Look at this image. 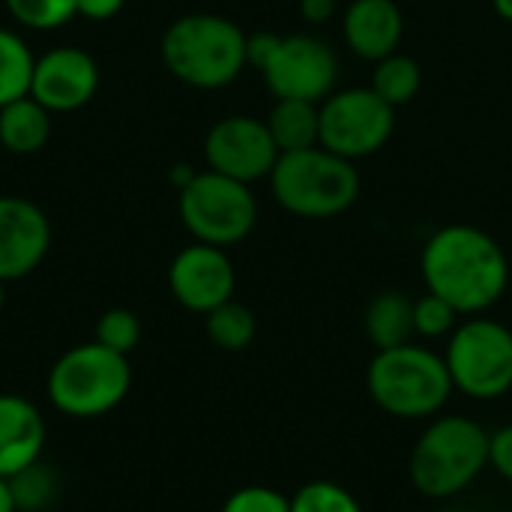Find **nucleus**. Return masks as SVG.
<instances>
[{
	"mask_svg": "<svg viewBox=\"0 0 512 512\" xmlns=\"http://www.w3.org/2000/svg\"><path fill=\"white\" fill-rule=\"evenodd\" d=\"M426 291L444 297L459 315H483L510 285V261L501 243L477 225L438 228L420 255Z\"/></svg>",
	"mask_w": 512,
	"mask_h": 512,
	"instance_id": "obj_1",
	"label": "nucleus"
},
{
	"mask_svg": "<svg viewBox=\"0 0 512 512\" xmlns=\"http://www.w3.org/2000/svg\"><path fill=\"white\" fill-rule=\"evenodd\" d=\"M249 36L243 27L216 12H192L168 24L162 33L165 69L198 90H219L234 84L249 66Z\"/></svg>",
	"mask_w": 512,
	"mask_h": 512,
	"instance_id": "obj_2",
	"label": "nucleus"
},
{
	"mask_svg": "<svg viewBox=\"0 0 512 512\" xmlns=\"http://www.w3.org/2000/svg\"><path fill=\"white\" fill-rule=\"evenodd\" d=\"M366 387L372 402L396 420H432L456 390L444 354L417 342L375 351Z\"/></svg>",
	"mask_w": 512,
	"mask_h": 512,
	"instance_id": "obj_3",
	"label": "nucleus"
},
{
	"mask_svg": "<svg viewBox=\"0 0 512 512\" xmlns=\"http://www.w3.org/2000/svg\"><path fill=\"white\" fill-rule=\"evenodd\" d=\"M489 438L492 435L471 417H432L411 450L408 474L414 489L432 501L462 495L489 468Z\"/></svg>",
	"mask_w": 512,
	"mask_h": 512,
	"instance_id": "obj_4",
	"label": "nucleus"
},
{
	"mask_svg": "<svg viewBox=\"0 0 512 512\" xmlns=\"http://www.w3.org/2000/svg\"><path fill=\"white\" fill-rule=\"evenodd\" d=\"M267 180L279 207L300 219H336L360 198L357 165L321 144L279 153Z\"/></svg>",
	"mask_w": 512,
	"mask_h": 512,
	"instance_id": "obj_5",
	"label": "nucleus"
},
{
	"mask_svg": "<svg viewBox=\"0 0 512 512\" xmlns=\"http://www.w3.org/2000/svg\"><path fill=\"white\" fill-rule=\"evenodd\" d=\"M132 387L129 357L99 345L84 342L57 357L48 372V402L72 420H96L111 414Z\"/></svg>",
	"mask_w": 512,
	"mask_h": 512,
	"instance_id": "obj_6",
	"label": "nucleus"
},
{
	"mask_svg": "<svg viewBox=\"0 0 512 512\" xmlns=\"http://www.w3.org/2000/svg\"><path fill=\"white\" fill-rule=\"evenodd\" d=\"M177 213L198 243L231 249L255 231L258 201L249 183L207 168L177 189Z\"/></svg>",
	"mask_w": 512,
	"mask_h": 512,
	"instance_id": "obj_7",
	"label": "nucleus"
},
{
	"mask_svg": "<svg viewBox=\"0 0 512 512\" xmlns=\"http://www.w3.org/2000/svg\"><path fill=\"white\" fill-rule=\"evenodd\" d=\"M453 387L477 402L501 399L512 390V330L501 321L465 318L444 351Z\"/></svg>",
	"mask_w": 512,
	"mask_h": 512,
	"instance_id": "obj_8",
	"label": "nucleus"
},
{
	"mask_svg": "<svg viewBox=\"0 0 512 512\" xmlns=\"http://www.w3.org/2000/svg\"><path fill=\"white\" fill-rule=\"evenodd\" d=\"M396 129V108L372 87L333 90L321 102V147L357 162L378 153Z\"/></svg>",
	"mask_w": 512,
	"mask_h": 512,
	"instance_id": "obj_9",
	"label": "nucleus"
},
{
	"mask_svg": "<svg viewBox=\"0 0 512 512\" xmlns=\"http://www.w3.org/2000/svg\"><path fill=\"white\" fill-rule=\"evenodd\" d=\"M258 72L276 99H306L321 105L336 90L339 57L330 42L312 33H288L276 36V45Z\"/></svg>",
	"mask_w": 512,
	"mask_h": 512,
	"instance_id": "obj_10",
	"label": "nucleus"
},
{
	"mask_svg": "<svg viewBox=\"0 0 512 512\" xmlns=\"http://www.w3.org/2000/svg\"><path fill=\"white\" fill-rule=\"evenodd\" d=\"M204 159L207 168L240 183H255L270 177L279 147L264 120L249 114H231L210 126L204 138Z\"/></svg>",
	"mask_w": 512,
	"mask_h": 512,
	"instance_id": "obj_11",
	"label": "nucleus"
},
{
	"mask_svg": "<svg viewBox=\"0 0 512 512\" xmlns=\"http://www.w3.org/2000/svg\"><path fill=\"white\" fill-rule=\"evenodd\" d=\"M168 288L171 297L195 315H207L216 306L234 300L237 270L228 258V249L198 240L189 243L174 255L168 267Z\"/></svg>",
	"mask_w": 512,
	"mask_h": 512,
	"instance_id": "obj_12",
	"label": "nucleus"
},
{
	"mask_svg": "<svg viewBox=\"0 0 512 512\" xmlns=\"http://www.w3.org/2000/svg\"><path fill=\"white\" fill-rule=\"evenodd\" d=\"M99 90V63L90 51L75 45H57L36 57L30 96L51 114L84 108Z\"/></svg>",
	"mask_w": 512,
	"mask_h": 512,
	"instance_id": "obj_13",
	"label": "nucleus"
},
{
	"mask_svg": "<svg viewBox=\"0 0 512 512\" xmlns=\"http://www.w3.org/2000/svg\"><path fill=\"white\" fill-rule=\"evenodd\" d=\"M51 249L45 210L18 195H0V282L30 276Z\"/></svg>",
	"mask_w": 512,
	"mask_h": 512,
	"instance_id": "obj_14",
	"label": "nucleus"
},
{
	"mask_svg": "<svg viewBox=\"0 0 512 512\" xmlns=\"http://www.w3.org/2000/svg\"><path fill=\"white\" fill-rule=\"evenodd\" d=\"M45 441L48 426L39 408L18 393H0V477L12 480L36 465L45 453Z\"/></svg>",
	"mask_w": 512,
	"mask_h": 512,
	"instance_id": "obj_15",
	"label": "nucleus"
},
{
	"mask_svg": "<svg viewBox=\"0 0 512 512\" xmlns=\"http://www.w3.org/2000/svg\"><path fill=\"white\" fill-rule=\"evenodd\" d=\"M345 45L369 63L399 51L405 36V18L396 0H351L342 15Z\"/></svg>",
	"mask_w": 512,
	"mask_h": 512,
	"instance_id": "obj_16",
	"label": "nucleus"
},
{
	"mask_svg": "<svg viewBox=\"0 0 512 512\" xmlns=\"http://www.w3.org/2000/svg\"><path fill=\"white\" fill-rule=\"evenodd\" d=\"M363 330L375 351L399 348L414 342V300L402 291H381L369 300Z\"/></svg>",
	"mask_w": 512,
	"mask_h": 512,
	"instance_id": "obj_17",
	"label": "nucleus"
},
{
	"mask_svg": "<svg viewBox=\"0 0 512 512\" xmlns=\"http://www.w3.org/2000/svg\"><path fill=\"white\" fill-rule=\"evenodd\" d=\"M51 138V111L33 96H21L0 108V144L15 156L39 153Z\"/></svg>",
	"mask_w": 512,
	"mask_h": 512,
	"instance_id": "obj_18",
	"label": "nucleus"
},
{
	"mask_svg": "<svg viewBox=\"0 0 512 512\" xmlns=\"http://www.w3.org/2000/svg\"><path fill=\"white\" fill-rule=\"evenodd\" d=\"M279 153H297L321 144V105L306 99H276L264 117Z\"/></svg>",
	"mask_w": 512,
	"mask_h": 512,
	"instance_id": "obj_19",
	"label": "nucleus"
},
{
	"mask_svg": "<svg viewBox=\"0 0 512 512\" xmlns=\"http://www.w3.org/2000/svg\"><path fill=\"white\" fill-rule=\"evenodd\" d=\"M369 87L387 105L399 108V105H408L420 93V87H423V69H420V63L411 54L393 51V54H387L384 60L375 63V72H372V84Z\"/></svg>",
	"mask_w": 512,
	"mask_h": 512,
	"instance_id": "obj_20",
	"label": "nucleus"
},
{
	"mask_svg": "<svg viewBox=\"0 0 512 512\" xmlns=\"http://www.w3.org/2000/svg\"><path fill=\"white\" fill-rule=\"evenodd\" d=\"M204 330H207V339L219 351L237 354V351H246L255 342L258 321H255V312L249 306H243L237 300H228V303H222V306H216L213 312L204 315Z\"/></svg>",
	"mask_w": 512,
	"mask_h": 512,
	"instance_id": "obj_21",
	"label": "nucleus"
},
{
	"mask_svg": "<svg viewBox=\"0 0 512 512\" xmlns=\"http://www.w3.org/2000/svg\"><path fill=\"white\" fill-rule=\"evenodd\" d=\"M36 57L30 45L9 27H0V108L30 96Z\"/></svg>",
	"mask_w": 512,
	"mask_h": 512,
	"instance_id": "obj_22",
	"label": "nucleus"
},
{
	"mask_svg": "<svg viewBox=\"0 0 512 512\" xmlns=\"http://www.w3.org/2000/svg\"><path fill=\"white\" fill-rule=\"evenodd\" d=\"M12 498L18 512H42L51 507V501L57 498V477L54 471L39 459L36 465L24 468L21 474H15L9 480Z\"/></svg>",
	"mask_w": 512,
	"mask_h": 512,
	"instance_id": "obj_23",
	"label": "nucleus"
},
{
	"mask_svg": "<svg viewBox=\"0 0 512 512\" xmlns=\"http://www.w3.org/2000/svg\"><path fill=\"white\" fill-rule=\"evenodd\" d=\"M291 512H363V504L333 480H312L291 495Z\"/></svg>",
	"mask_w": 512,
	"mask_h": 512,
	"instance_id": "obj_24",
	"label": "nucleus"
},
{
	"mask_svg": "<svg viewBox=\"0 0 512 512\" xmlns=\"http://www.w3.org/2000/svg\"><path fill=\"white\" fill-rule=\"evenodd\" d=\"M9 15L27 30H57L78 18L75 0H3Z\"/></svg>",
	"mask_w": 512,
	"mask_h": 512,
	"instance_id": "obj_25",
	"label": "nucleus"
},
{
	"mask_svg": "<svg viewBox=\"0 0 512 512\" xmlns=\"http://www.w3.org/2000/svg\"><path fill=\"white\" fill-rule=\"evenodd\" d=\"M459 318L462 315L456 312V306L432 291L414 300V333L420 339H450L459 327Z\"/></svg>",
	"mask_w": 512,
	"mask_h": 512,
	"instance_id": "obj_26",
	"label": "nucleus"
},
{
	"mask_svg": "<svg viewBox=\"0 0 512 512\" xmlns=\"http://www.w3.org/2000/svg\"><path fill=\"white\" fill-rule=\"evenodd\" d=\"M93 342L129 357L138 342H141V318L132 309H108L96 321V336Z\"/></svg>",
	"mask_w": 512,
	"mask_h": 512,
	"instance_id": "obj_27",
	"label": "nucleus"
},
{
	"mask_svg": "<svg viewBox=\"0 0 512 512\" xmlns=\"http://www.w3.org/2000/svg\"><path fill=\"white\" fill-rule=\"evenodd\" d=\"M222 512H291V498L270 486H243L228 495Z\"/></svg>",
	"mask_w": 512,
	"mask_h": 512,
	"instance_id": "obj_28",
	"label": "nucleus"
},
{
	"mask_svg": "<svg viewBox=\"0 0 512 512\" xmlns=\"http://www.w3.org/2000/svg\"><path fill=\"white\" fill-rule=\"evenodd\" d=\"M489 465L501 480L512 483V423L498 429V432H492V438H489Z\"/></svg>",
	"mask_w": 512,
	"mask_h": 512,
	"instance_id": "obj_29",
	"label": "nucleus"
},
{
	"mask_svg": "<svg viewBox=\"0 0 512 512\" xmlns=\"http://www.w3.org/2000/svg\"><path fill=\"white\" fill-rule=\"evenodd\" d=\"M123 6H126V0H75L78 15H81V18H90V21H108V18H114Z\"/></svg>",
	"mask_w": 512,
	"mask_h": 512,
	"instance_id": "obj_30",
	"label": "nucleus"
},
{
	"mask_svg": "<svg viewBox=\"0 0 512 512\" xmlns=\"http://www.w3.org/2000/svg\"><path fill=\"white\" fill-rule=\"evenodd\" d=\"M300 15L309 24H324L336 15V0H300Z\"/></svg>",
	"mask_w": 512,
	"mask_h": 512,
	"instance_id": "obj_31",
	"label": "nucleus"
},
{
	"mask_svg": "<svg viewBox=\"0 0 512 512\" xmlns=\"http://www.w3.org/2000/svg\"><path fill=\"white\" fill-rule=\"evenodd\" d=\"M0 512H18L12 489H9V480H3V477H0Z\"/></svg>",
	"mask_w": 512,
	"mask_h": 512,
	"instance_id": "obj_32",
	"label": "nucleus"
},
{
	"mask_svg": "<svg viewBox=\"0 0 512 512\" xmlns=\"http://www.w3.org/2000/svg\"><path fill=\"white\" fill-rule=\"evenodd\" d=\"M492 6L504 21H512V0H492Z\"/></svg>",
	"mask_w": 512,
	"mask_h": 512,
	"instance_id": "obj_33",
	"label": "nucleus"
},
{
	"mask_svg": "<svg viewBox=\"0 0 512 512\" xmlns=\"http://www.w3.org/2000/svg\"><path fill=\"white\" fill-rule=\"evenodd\" d=\"M3 306H6V282H0V315H3Z\"/></svg>",
	"mask_w": 512,
	"mask_h": 512,
	"instance_id": "obj_34",
	"label": "nucleus"
},
{
	"mask_svg": "<svg viewBox=\"0 0 512 512\" xmlns=\"http://www.w3.org/2000/svg\"><path fill=\"white\" fill-rule=\"evenodd\" d=\"M429 512H474V510H465V507H438V510H429Z\"/></svg>",
	"mask_w": 512,
	"mask_h": 512,
	"instance_id": "obj_35",
	"label": "nucleus"
}]
</instances>
